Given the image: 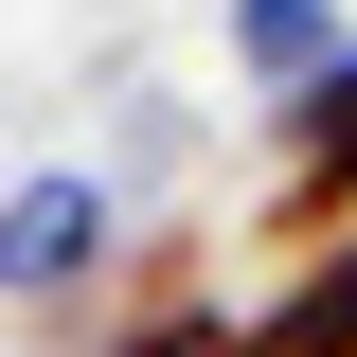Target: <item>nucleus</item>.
<instances>
[{
  "label": "nucleus",
  "instance_id": "1",
  "mask_svg": "<svg viewBox=\"0 0 357 357\" xmlns=\"http://www.w3.org/2000/svg\"><path fill=\"white\" fill-rule=\"evenodd\" d=\"M357 232V54L304 89V107H268V178H250V250H340Z\"/></svg>",
  "mask_w": 357,
  "mask_h": 357
},
{
  "label": "nucleus",
  "instance_id": "2",
  "mask_svg": "<svg viewBox=\"0 0 357 357\" xmlns=\"http://www.w3.org/2000/svg\"><path fill=\"white\" fill-rule=\"evenodd\" d=\"M126 268V197H107V161H36L18 197H0V304H89Z\"/></svg>",
  "mask_w": 357,
  "mask_h": 357
},
{
  "label": "nucleus",
  "instance_id": "3",
  "mask_svg": "<svg viewBox=\"0 0 357 357\" xmlns=\"http://www.w3.org/2000/svg\"><path fill=\"white\" fill-rule=\"evenodd\" d=\"M215 357H357V232L304 268H268L250 304H215Z\"/></svg>",
  "mask_w": 357,
  "mask_h": 357
},
{
  "label": "nucleus",
  "instance_id": "4",
  "mask_svg": "<svg viewBox=\"0 0 357 357\" xmlns=\"http://www.w3.org/2000/svg\"><path fill=\"white\" fill-rule=\"evenodd\" d=\"M215 54H232V89H250V107H304V89L357 54V18H340V0H232Z\"/></svg>",
  "mask_w": 357,
  "mask_h": 357
},
{
  "label": "nucleus",
  "instance_id": "5",
  "mask_svg": "<svg viewBox=\"0 0 357 357\" xmlns=\"http://www.w3.org/2000/svg\"><path fill=\"white\" fill-rule=\"evenodd\" d=\"M89 357H215V304H197V321H107Z\"/></svg>",
  "mask_w": 357,
  "mask_h": 357
}]
</instances>
